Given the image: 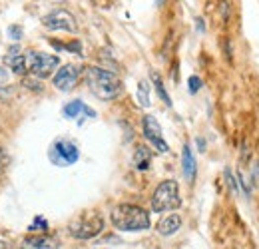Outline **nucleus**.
Here are the masks:
<instances>
[{
  "label": "nucleus",
  "mask_w": 259,
  "mask_h": 249,
  "mask_svg": "<svg viewBox=\"0 0 259 249\" xmlns=\"http://www.w3.org/2000/svg\"><path fill=\"white\" fill-rule=\"evenodd\" d=\"M86 82H88V88L92 90V94L96 98L104 100V102L114 100L122 94L120 78L114 72H108V70H102V68H96V66L86 68Z\"/></svg>",
  "instance_id": "1"
},
{
  "label": "nucleus",
  "mask_w": 259,
  "mask_h": 249,
  "mask_svg": "<svg viewBox=\"0 0 259 249\" xmlns=\"http://www.w3.org/2000/svg\"><path fill=\"white\" fill-rule=\"evenodd\" d=\"M112 223L120 231H144L149 227V213L132 204H122L112 212Z\"/></svg>",
  "instance_id": "2"
},
{
  "label": "nucleus",
  "mask_w": 259,
  "mask_h": 249,
  "mask_svg": "<svg viewBox=\"0 0 259 249\" xmlns=\"http://www.w3.org/2000/svg\"><path fill=\"white\" fill-rule=\"evenodd\" d=\"M180 206H182V197H180L176 179H166L155 187V191L151 195V210L153 212H170V210H178Z\"/></svg>",
  "instance_id": "3"
},
{
  "label": "nucleus",
  "mask_w": 259,
  "mask_h": 249,
  "mask_svg": "<svg viewBox=\"0 0 259 249\" xmlns=\"http://www.w3.org/2000/svg\"><path fill=\"white\" fill-rule=\"evenodd\" d=\"M26 56V64L28 70L36 76V78H46L54 72V68L60 64L58 56H52V54H44V52H34V50H28L24 52Z\"/></svg>",
  "instance_id": "4"
},
{
  "label": "nucleus",
  "mask_w": 259,
  "mask_h": 249,
  "mask_svg": "<svg viewBox=\"0 0 259 249\" xmlns=\"http://www.w3.org/2000/svg\"><path fill=\"white\" fill-rule=\"evenodd\" d=\"M48 156H50L52 164H56V166H72L78 162L80 152H78L76 143H72L68 140H58L52 143Z\"/></svg>",
  "instance_id": "5"
},
{
  "label": "nucleus",
  "mask_w": 259,
  "mask_h": 249,
  "mask_svg": "<svg viewBox=\"0 0 259 249\" xmlns=\"http://www.w3.org/2000/svg\"><path fill=\"white\" fill-rule=\"evenodd\" d=\"M102 229H104V219L100 215H86L70 225V233L78 239H92L98 233H102Z\"/></svg>",
  "instance_id": "6"
},
{
  "label": "nucleus",
  "mask_w": 259,
  "mask_h": 249,
  "mask_svg": "<svg viewBox=\"0 0 259 249\" xmlns=\"http://www.w3.org/2000/svg\"><path fill=\"white\" fill-rule=\"evenodd\" d=\"M144 136H146V140L158 149L160 154H166L168 149H170V145L166 143V140L162 138V126L158 124V120H155L153 116H146L144 118Z\"/></svg>",
  "instance_id": "7"
},
{
  "label": "nucleus",
  "mask_w": 259,
  "mask_h": 249,
  "mask_svg": "<svg viewBox=\"0 0 259 249\" xmlns=\"http://www.w3.org/2000/svg\"><path fill=\"white\" fill-rule=\"evenodd\" d=\"M42 24L48 30H66V32H74L76 30V22L74 16L68 10H54L42 18Z\"/></svg>",
  "instance_id": "8"
},
{
  "label": "nucleus",
  "mask_w": 259,
  "mask_h": 249,
  "mask_svg": "<svg viewBox=\"0 0 259 249\" xmlns=\"http://www.w3.org/2000/svg\"><path fill=\"white\" fill-rule=\"evenodd\" d=\"M78 76H80V68L74 66V64H66V66H62V68L56 72V76H54V86H56L58 90H62V92H68V90H72V88L76 86Z\"/></svg>",
  "instance_id": "9"
},
{
  "label": "nucleus",
  "mask_w": 259,
  "mask_h": 249,
  "mask_svg": "<svg viewBox=\"0 0 259 249\" xmlns=\"http://www.w3.org/2000/svg\"><path fill=\"white\" fill-rule=\"evenodd\" d=\"M4 64L10 66L14 74H26V72H28L26 56H24V52H22V50H20L18 46H12V48L8 50V52H6V56H4Z\"/></svg>",
  "instance_id": "10"
},
{
  "label": "nucleus",
  "mask_w": 259,
  "mask_h": 249,
  "mask_svg": "<svg viewBox=\"0 0 259 249\" xmlns=\"http://www.w3.org/2000/svg\"><path fill=\"white\" fill-rule=\"evenodd\" d=\"M60 243L52 237H46V235H30L22 241V247L20 249H58Z\"/></svg>",
  "instance_id": "11"
},
{
  "label": "nucleus",
  "mask_w": 259,
  "mask_h": 249,
  "mask_svg": "<svg viewBox=\"0 0 259 249\" xmlns=\"http://www.w3.org/2000/svg\"><path fill=\"white\" fill-rule=\"evenodd\" d=\"M80 114H84L86 118H96V112L92 110V108H88L82 100H72L70 104H66L64 106V116L68 118V120H74V118H78Z\"/></svg>",
  "instance_id": "12"
},
{
  "label": "nucleus",
  "mask_w": 259,
  "mask_h": 249,
  "mask_svg": "<svg viewBox=\"0 0 259 249\" xmlns=\"http://www.w3.org/2000/svg\"><path fill=\"white\" fill-rule=\"evenodd\" d=\"M182 170H184V176L185 179L191 183L195 179V170H197V164H195V158L191 154V147L185 143L184 149H182Z\"/></svg>",
  "instance_id": "13"
},
{
  "label": "nucleus",
  "mask_w": 259,
  "mask_h": 249,
  "mask_svg": "<svg viewBox=\"0 0 259 249\" xmlns=\"http://www.w3.org/2000/svg\"><path fill=\"white\" fill-rule=\"evenodd\" d=\"M180 227H182V217H180L178 213L166 215V217L158 223V231H160L162 235H174Z\"/></svg>",
  "instance_id": "14"
},
{
  "label": "nucleus",
  "mask_w": 259,
  "mask_h": 249,
  "mask_svg": "<svg viewBox=\"0 0 259 249\" xmlns=\"http://www.w3.org/2000/svg\"><path fill=\"white\" fill-rule=\"evenodd\" d=\"M151 164V152H149V147L146 145H138L136 147V152H134V166L136 170L140 172H146Z\"/></svg>",
  "instance_id": "15"
},
{
  "label": "nucleus",
  "mask_w": 259,
  "mask_h": 249,
  "mask_svg": "<svg viewBox=\"0 0 259 249\" xmlns=\"http://www.w3.org/2000/svg\"><path fill=\"white\" fill-rule=\"evenodd\" d=\"M151 80H153L155 92H158V96L164 100V104H166V106H172V100H170V96H168V92H166V88H164V84H162V78H160V74L151 72Z\"/></svg>",
  "instance_id": "16"
},
{
  "label": "nucleus",
  "mask_w": 259,
  "mask_h": 249,
  "mask_svg": "<svg viewBox=\"0 0 259 249\" xmlns=\"http://www.w3.org/2000/svg\"><path fill=\"white\" fill-rule=\"evenodd\" d=\"M138 100H140V104H142L144 108L149 106V84H148L146 80H142V82L138 84Z\"/></svg>",
  "instance_id": "17"
},
{
  "label": "nucleus",
  "mask_w": 259,
  "mask_h": 249,
  "mask_svg": "<svg viewBox=\"0 0 259 249\" xmlns=\"http://www.w3.org/2000/svg\"><path fill=\"white\" fill-rule=\"evenodd\" d=\"M46 229H48V223H46V219H44V217H36V219H34V223L30 225V231H42V233H44Z\"/></svg>",
  "instance_id": "18"
},
{
  "label": "nucleus",
  "mask_w": 259,
  "mask_h": 249,
  "mask_svg": "<svg viewBox=\"0 0 259 249\" xmlns=\"http://www.w3.org/2000/svg\"><path fill=\"white\" fill-rule=\"evenodd\" d=\"M225 181H227V185H229L231 193H237V181L233 179V174H231V170H225Z\"/></svg>",
  "instance_id": "19"
},
{
  "label": "nucleus",
  "mask_w": 259,
  "mask_h": 249,
  "mask_svg": "<svg viewBox=\"0 0 259 249\" xmlns=\"http://www.w3.org/2000/svg\"><path fill=\"white\" fill-rule=\"evenodd\" d=\"M187 84H189V92H191V94H195V92L201 88V80H199L197 76H191V78L187 80Z\"/></svg>",
  "instance_id": "20"
},
{
  "label": "nucleus",
  "mask_w": 259,
  "mask_h": 249,
  "mask_svg": "<svg viewBox=\"0 0 259 249\" xmlns=\"http://www.w3.org/2000/svg\"><path fill=\"white\" fill-rule=\"evenodd\" d=\"M6 166H8V156H6L4 149L0 147V174H2V172L6 170Z\"/></svg>",
  "instance_id": "21"
},
{
  "label": "nucleus",
  "mask_w": 259,
  "mask_h": 249,
  "mask_svg": "<svg viewBox=\"0 0 259 249\" xmlns=\"http://www.w3.org/2000/svg\"><path fill=\"white\" fill-rule=\"evenodd\" d=\"M8 32L12 34V38H14V40H20V38H22V28H20V26H10V28H8Z\"/></svg>",
  "instance_id": "22"
},
{
  "label": "nucleus",
  "mask_w": 259,
  "mask_h": 249,
  "mask_svg": "<svg viewBox=\"0 0 259 249\" xmlns=\"http://www.w3.org/2000/svg\"><path fill=\"white\" fill-rule=\"evenodd\" d=\"M8 82V70L6 68H0V86H4Z\"/></svg>",
  "instance_id": "23"
},
{
  "label": "nucleus",
  "mask_w": 259,
  "mask_h": 249,
  "mask_svg": "<svg viewBox=\"0 0 259 249\" xmlns=\"http://www.w3.org/2000/svg\"><path fill=\"white\" fill-rule=\"evenodd\" d=\"M253 181H255V185H259V162L253 164Z\"/></svg>",
  "instance_id": "24"
},
{
  "label": "nucleus",
  "mask_w": 259,
  "mask_h": 249,
  "mask_svg": "<svg viewBox=\"0 0 259 249\" xmlns=\"http://www.w3.org/2000/svg\"><path fill=\"white\" fill-rule=\"evenodd\" d=\"M197 145H199V152H205V142L201 138H197Z\"/></svg>",
  "instance_id": "25"
},
{
  "label": "nucleus",
  "mask_w": 259,
  "mask_h": 249,
  "mask_svg": "<svg viewBox=\"0 0 259 249\" xmlns=\"http://www.w3.org/2000/svg\"><path fill=\"white\" fill-rule=\"evenodd\" d=\"M195 24H197V30H199V32H203V30H205V24L201 22V18H197V22H195Z\"/></svg>",
  "instance_id": "26"
}]
</instances>
